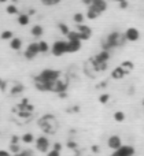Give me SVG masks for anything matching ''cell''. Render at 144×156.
<instances>
[{"label":"cell","instance_id":"cell-1","mask_svg":"<svg viewBox=\"0 0 144 156\" xmlns=\"http://www.w3.org/2000/svg\"><path fill=\"white\" fill-rule=\"evenodd\" d=\"M126 43V38L124 34L118 32H111L110 34H107L106 40L103 41V49H111V48H115V47H120V45H124Z\"/></svg>","mask_w":144,"mask_h":156},{"label":"cell","instance_id":"cell-2","mask_svg":"<svg viewBox=\"0 0 144 156\" xmlns=\"http://www.w3.org/2000/svg\"><path fill=\"white\" fill-rule=\"evenodd\" d=\"M37 123H38V126H40V129L43 130L44 133H47V134H52V133H55V130H56V119H55V116L51 115V114H47V115L41 116L37 121Z\"/></svg>","mask_w":144,"mask_h":156},{"label":"cell","instance_id":"cell-3","mask_svg":"<svg viewBox=\"0 0 144 156\" xmlns=\"http://www.w3.org/2000/svg\"><path fill=\"white\" fill-rule=\"evenodd\" d=\"M60 71L58 70H54V69H44L43 71H41L38 76H36L34 78H37V80L40 81H44V82H55L56 80H59L60 78Z\"/></svg>","mask_w":144,"mask_h":156},{"label":"cell","instance_id":"cell-4","mask_svg":"<svg viewBox=\"0 0 144 156\" xmlns=\"http://www.w3.org/2000/svg\"><path fill=\"white\" fill-rule=\"evenodd\" d=\"M51 52L54 56H62V55L67 54V41L65 40H58L51 45Z\"/></svg>","mask_w":144,"mask_h":156},{"label":"cell","instance_id":"cell-5","mask_svg":"<svg viewBox=\"0 0 144 156\" xmlns=\"http://www.w3.org/2000/svg\"><path fill=\"white\" fill-rule=\"evenodd\" d=\"M34 147L38 152H41V154H47V152L49 151L51 143H49V140L45 137V136H40V137H37L34 140Z\"/></svg>","mask_w":144,"mask_h":156},{"label":"cell","instance_id":"cell-6","mask_svg":"<svg viewBox=\"0 0 144 156\" xmlns=\"http://www.w3.org/2000/svg\"><path fill=\"white\" fill-rule=\"evenodd\" d=\"M33 114V107L29 104V100L25 99L23 101L19 104V110H18V115L21 116V118H30Z\"/></svg>","mask_w":144,"mask_h":156},{"label":"cell","instance_id":"cell-7","mask_svg":"<svg viewBox=\"0 0 144 156\" xmlns=\"http://www.w3.org/2000/svg\"><path fill=\"white\" fill-rule=\"evenodd\" d=\"M76 30L80 34V38L81 41H85V40H89L92 37V29L87 25H82V23H77L76 25Z\"/></svg>","mask_w":144,"mask_h":156},{"label":"cell","instance_id":"cell-8","mask_svg":"<svg viewBox=\"0 0 144 156\" xmlns=\"http://www.w3.org/2000/svg\"><path fill=\"white\" fill-rule=\"evenodd\" d=\"M40 54V49H38V43H30L29 45L25 49V58L27 60H32L34 58H37V55Z\"/></svg>","mask_w":144,"mask_h":156},{"label":"cell","instance_id":"cell-9","mask_svg":"<svg viewBox=\"0 0 144 156\" xmlns=\"http://www.w3.org/2000/svg\"><path fill=\"white\" fill-rule=\"evenodd\" d=\"M135 148L132 145H121L111 154V156H133L135 155Z\"/></svg>","mask_w":144,"mask_h":156},{"label":"cell","instance_id":"cell-10","mask_svg":"<svg viewBox=\"0 0 144 156\" xmlns=\"http://www.w3.org/2000/svg\"><path fill=\"white\" fill-rule=\"evenodd\" d=\"M124 36H125L126 41H137L140 38V32L136 29V27H128L126 29V32L124 33Z\"/></svg>","mask_w":144,"mask_h":156},{"label":"cell","instance_id":"cell-11","mask_svg":"<svg viewBox=\"0 0 144 156\" xmlns=\"http://www.w3.org/2000/svg\"><path fill=\"white\" fill-rule=\"evenodd\" d=\"M84 70H85V74H87L89 78H95L96 76H98V73H99V71L96 70V66H95V62H93V59L88 60V62L85 63Z\"/></svg>","mask_w":144,"mask_h":156},{"label":"cell","instance_id":"cell-12","mask_svg":"<svg viewBox=\"0 0 144 156\" xmlns=\"http://www.w3.org/2000/svg\"><path fill=\"white\" fill-rule=\"evenodd\" d=\"M110 51L109 49H102L100 52H98V54L93 56V60H95L96 63H107L110 59Z\"/></svg>","mask_w":144,"mask_h":156},{"label":"cell","instance_id":"cell-13","mask_svg":"<svg viewBox=\"0 0 144 156\" xmlns=\"http://www.w3.org/2000/svg\"><path fill=\"white\" fill-rule=\"evenodd\" d=\"M122 145V140L120 138V136H110L109 140H107V147L113 151H115L117 148Z\"/></svg>","mask_w":144,"mask_h":156},{"label":"cell","instance_id":"cell-14","mask_svg":"<svg viewBox=\"0 0 144 156\" xmlns=\"http://www.w3.org/2000/svg\"><path fill=\"white\" fill-rule=\"evenodd\" d=\"M81 40H67V54H74L81 49Z\"/></svg>","mask_w":144,"mask_h":156},{"label":"cell","instance_id":"cell-15","mask_svg":"<svg viewBox=\"0 0 144 156\" xmlns=\"http://www.w3.org/2000/svg\"><path fill=\"white\" fill-rule=\"evenodd\" d=\"M89 5H92L93 8H96V10H98L100 14H103L104 11L107 10V3H106V0H92Z\"/></svg>","mask_w":144,"mask_h":156},{"label":"cell","instance_id":"cell-16","mask_svg":"<svg viewBox=\"0 0 144 156\" xmlns=\"http://www.w3.org/2000/svg\"><path fill=\"white\" fill-rule=\"evenodd\" d=\"M126 71L124 70L122 67H121V66H118V67H115V69H113V71H111V78L113 80H122L124 77L126 76Z\"/></svg>","mask_w":144,"mask_h":156},{"label":"cell","instance_id":"cell-17","mask_svg":"<svg viewBox=\"0 0 144 156\" xmlns=\"http://www.w3.org/2000/svg\"><path fill=\"white\" fill-rule=\"evenodd\" d=\"M23 90H25V86L22 85V83L16 82V83H14L13 88L10 89V94L11 96H18V94H21Z\"/></svg>","mask_w":144,"mask_h":156},{"label":"cell","instance_id":"cell-18","mask_svg":"<svg viewBox=\"0 0 144 156\" xmlns=\"http://www.w3.org/2000/svg\"><path fill=\"white\" fill-rule=\"evenodd\" d=\"M102 14L99 12L96 8H93L92 5H88V10H87V18L91 19V21H93V19H96L98 16H100Z\"/></svg>","mask_w":144,"mask_h":156},{"label":"cell","instance_id":"cell-19","mask_svg":"<svg viewBox=\"0 0 144 156\" xmlns=\"http://www.w3.org/2000/svg\"><path fill=\"white\" fill-rule=\"evenodd\" d=\"M10 48L14 51H19L22 48V40L19 37H13L10 40Z\"/></svg>","mask_w":144,"mask_h":156},{"label":"cell","instance_id":"cell-20","mask_svg":"<svg viewBox=\"0 0 144 156\" xmlns=\"http://www.w3.org/2000/svg\"><path fill=\"white\" fill-rule=\"evenodd\" d=\"M30 33H32V36L34 38H38V37H41V36H43L44 29H43V26H41V25H34V26L32 27V30H30Z\"/></svg>","mask_w":144,"mask_h":156},{"label":"cell","instance_id":"cell-21","mask_svg":"<svg viewBox=\"0 0 144 156\" xmlns=\"http://www.w3.org/2000/svg\"><path fill=\"white\" fill-rule=\"evenodd\" d=\"M29 22H30V18L27 14H18V23L21 26H26V25H29Z\"/></svg>","mask_w":144,"mask_h":156},{"label":"cell","instance_id":"cell-22","mask_svg":"<svg viewBox=\"0 0 144 156\" xmlns=\"http://www.w3.org/2000/svg\"><path fill=\"white\" fill-rule=\"evenodd\" d=\"M121 67H122L124 69V70H125L126 71V73H131V71L132 70H133V69H135V65H133V62H131V60H125V62H122V63H121Z\"/></svg>","mask_w":144,"mask_h":156},{"label":"cell","instance_id":"cell-23","mask_svg":"<svg viewBox=\"0 0 144 156\" xmlns=\"http://www.w3.org/2000/svg\"><path fill=\"white\" fill-rule=\"evenodd\" d=\"M38 49H40V54H47L51 49V45L47 41H38Z\"/></svg>","mask_w":144,"mask_h":156},{"label":"cell","instance_id":"cell-24","mask_svg":"<svg viewBox=\"0 0 144 156\" xmlns=\"http://www.w3.org/2000/svg\"><path fill=\"white\" fill-rule=\"evenodd\" d=\"M21 141L25 144H32V143H34V136H33L32 133H25L21 137Z\"/></svg>","mask_w":144,"mask_h":156},{"label":"cell","instance_id":"cell-25","mask_svg":"<svg viewBox=\"0 0 144 156\" xmlns=\"http://www.w3.org/2000/svg\"><path fill=\"white\" fill-rule=\"evenodd\" d=\"M114 121L118 122V123H122V122L125 121V112H122V111H115L114 112Z\"/></svg>","mask_w":144,"mask_h":156},{"label":"cell","instance_id":"cell-26","mask_svg":"<svg viewBox=\"0 0 144 156\" xmlns=\"http://www.w3.org/2000/svg\"><path fill=\"white\" fill-rule=\"evenodd\" d=\"M5 11H7V14H10V15H15V14H19V11H18V8H16V5H15V4H10V5H7Z\"/></svg>","mask_w":144,"mask_h":156},{"label":"cell","instance_id":"cell-27","mask_svg":"<svg viewBox=\"0 0 144 156\" xmlns=\"http://www.w3.org/2000/svg\"><path fill=\"white\" fill-rule=\"evenodd\" d=\"M14 34L11 30H4V32H2V34H0V38H2V40H11Z\"/></svg>","mask_w":144,"mask_h":156},{"label":"cell","instance_id":"cell-28","mask_svg":"<svg viewBox=\"0 0 144 156\" xmlns=\"http://www.w3.org/2000/svg\"><path fill=\"white\" fill-rule=\"evenodd\" d=\"M58 27H59V30L60 32H62V34H67L69 32H70V29H69V26L66 23H63V22H59V23H58Z\"/></svg>","mask_w":144,"mask_h":156},{"label":"cell","instance_id":"cell-29","mask_svg":"<svg viewBox=\"0 0 144 156\" xmlns=\"http://www.w3.org/2000/svg\"><path fill=\"white\" fill-rule=\"evenodd\" d=\"M41 3H43L44 5H47V7H51V5H56L59 4L62 0H40Z\"/></svg>","mask_w":144,"mask_h":156},{"label":"cell","instance_id":"cell-30","mask_svg":"<svg viewBox=\"0 0 144 156\" xmlns=\"http://www.w3.org/2000/svg\"><path fill=\"white\" fill-rule=\"evenodd\" d=\"M10 151L14 154H18L19 151H21V148H19V144L18 143H10Z\"/></svg>","mask_w":144,"mask_h":156},{"label":"cell","instance_id":"cell-31","mask_svg":"<svg viewBox=\"0 0 144 156\" xmlns=\"http://www.w3.org/2000/svg\"><path fill=\"white\" fill-rule=\"evenodd\" d=\"M73 21L76 22V23H82V21H84V15H82L81 12H76L73 16Z\"/></svg>","mask_w":144,"mask_h":156},{"label":"cell","instance_id":"cell-32","mask_svg":"<svg viewBox=\"0 0 144 156\" xmlns=\"http://www.w3.org/2000/svg\"><path fill=\"white\" fill-rule=\"evenodd\" d=\"M109 100H110V94L109 93H103V94H100V96H99V101H100L102 104H106Z\"/></svg>","mask_w":144,"mask_h":156},{"label":"cell","instance_id":"cell-33","mask_svg":"<svg viewBox=\"0 0 144 156\" xmlns=\"http://www.w3.org/2000/svg\"><path fill=\"white\" fill-rule=\"evenodd\" d=\"M13 156H33V154L29 149H23V151H19L18 154H14Z\"/></svg>","mask_w":144,"mask_h":156},{"label":"cell","instance_id":"cell-34","mask_svg":"<svg viewBox=\"0 0 144 156\" xmlns=\"http://www.w3.org/2000/svg\"><path fill=\"white\" fill-rule=\"evenodd\" d=\"M47 156H60V151H56V149L52 148L51 151L47 152Z\"/></svg>","mask_w":144,"mask_h":156},{"label":"cell","instance_id":"cell-35","mask_svg":"<svg viewBox=\"0 0 144 156\" xmlns=\"http://www.w3.org/2000/svg\"><path fill=\"white\" fill-rule=\"evenodd\" d=\"M67 147L71 149H76L77 148V143H74V141H67Z\"/></svg>","mask_w":144,"mask_h":156},{"label":"cell","instance_id":"cell-36","mask_svg":"<svg viewBox=\"0 0 144 156\" xmlns=\"http://www.w3.org/2000/svg\"><path fill=\"white\" fill-rule=\"evenodd\" d=\"M0 156H13V155H11V152H8V151L0 149Z\"/></svg>","mask_w":144,"mask_h":156},{"label":"cell","instance_id":"cell-37","mask_svg":"<svg viewBox=\"0 0 144 156\" xmlns=\"http://www.w3.org/2000/svg\"><path fill=\"white\" fill-rule=\"evenodd\" d=\"M54 149H56V151H60V149H62V144H60V143H55L54 144Z\"/></svg>","mask_w":144,"mask_h":156},{"label":"cell","instance_id":"cell-38","mask_svg":"<svg viewBox=\"0 0 144 156\" xmlns=\"http://www.w3.org/2000/svg\"><path fill=\"white\" fill-rule=\"evenodd\" d=\"M128 7V2L124 0V2H120V8H126Z\"/></svg>","mask_w":144,"mask_h":156},{"label":"cell","instance_id":"cell-39","mask_svg":"<svg viewBox=\"0 0 144 156\" xmlns=\"http://www.w3.org/2000/svg\"><path fill=\"white\" fill-rule=\"evenodd\" d=\"M5 88V82L3 80H0V89H4Z\"/></svg>","mask_w":144,"mask_h":156},{"label":"cell","instance_id":"cell-40","mask_svg":"<svg viewBox=\"0 0 144 156\" xmlns=\"http://www.w3.org/2000/svg\"><path fill=\"white\" fill-rule=\"evenodd\" d=\"M91 2H92V0H82V3H85V4H88V5L91 4Z\"/></svg>","mask_w":144,"mask_h":156},{"label":"cell","instance_id":"cell-41","mask_svg":"<svg viewBox=\"0 0 144 156\" xmlns=\"http://www.w3.org/2000/svg\"><path fill=\"white\" fill-rule=\"evenodd\" d=\"M5 2H7V0H0V3H5Z\"/></svg>","mask_w":144,"mask_h":156},{"label":"cell","instance_id":"cell-42","mask_svg":"<svg viewBox=\"0 0 144 156\" xmlns=\"http://www.w3.org/2000/svg\"><path fill=\"white\" fill-rule=\"evenodd\" d=\"M114 2H118V3H120V2H124V0H114Z\"/></svg>","mask_w":144,"mask_h":156},{"label":"cell","instance_id":"cell-43","mask_svg":"<svg viewBox=\"0 0 144 156\" xmlns=\"http://www.w3.org/2000/svg\"><path fill=\"white\" fill-rule=\"evenodd\" d=\"M142 104H143V107H144V99H143V101H142Z\"/></svg>","mask_w":144,"mask_h":156},{"label":"cell","instance_id":"cell-44","mask_svg":"<svg viewBox=\"0 0 144 156\" xmlns=\"http://www.w3.org/2000/svg\"><path fill=\"white\" fill-rule=\"evenodd\" d=\"M13 2H18V0H13Z\"/></svg>","mask_w":144,"mask_h":156}]
</instances>
